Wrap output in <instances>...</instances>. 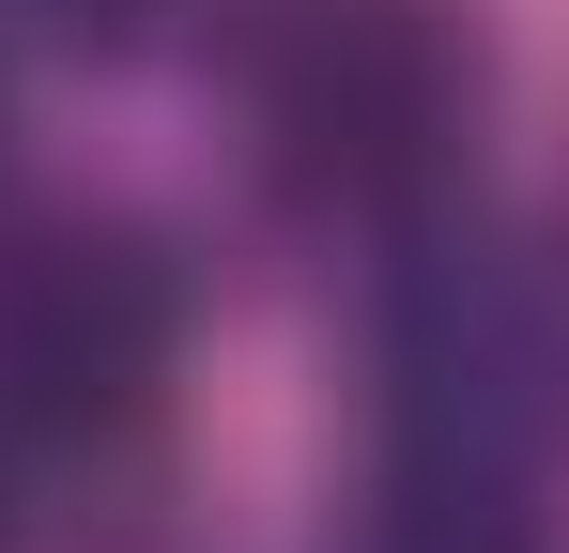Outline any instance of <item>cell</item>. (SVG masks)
<instances>
[{
	"instance_id": "1",
	"label": "cell",
	"mask_w": 569,
	"mask_h": 553,
	"mask_svg": "<svg viewBox=\"0 0 569 553\" xmlns=\"http://www.w3.org/2000/svg\"><path fill=\"white\" fill-rule=\"evenodd\" d=\"M370 431H385V492L539 507V476L569 461V276L447 215L385 231Z\"/></svg>"
},
{
	"instance_id": "2",
	"label": "cell",
	"mask_w": 569,
	"mask_h": 553,
	"mask_svg": "<svg viewBox=\"0 0 569 553\" xmlns=\"http://www.w3.org/2000/svg\"><path fill=\"white\" fill-rule=\"evenodd\" d=\"M247 92H262V170L292 215L370 231V247L447 215L462 123H477V62L447 0H278Z\"/></svg>"
},
{
	"instance_id": "5",
	"label": "cell",
	"mask_w": 569,
	"mask_h": 553,
	"mask_svg": "<svg viewBox=\"0 0 569 553\" xmlns=\"http://www.w3.org/2000/svg\"><path fill=\"white\" fill-rule=\"evenodd\" d=\"M16 492H31V446L0 431V539H16Z\"/></svg>"
},
{
	"instance_id": "4",
	"label": "cell",
	"mask_w": 569,
	"mask_h": 553,
	"mask_svg": "<svg viewBox=\"0 0 569 553\" xmlns=\"http://www.w3.org/2000/svg\"><path fill=\"white\" fill-rule=\"evenodd\" d=\"M170 0H0V31H31V47H139Z\"/></svg>"
},
{
	"instance_id": "3",
	"label": "cell",
	"mask_w": 569,
	"mask_h": 553,
	"mask_svg": "<svg viewBox=\"0 0 569 553\" xmlns=\"http://www.w3.org/2000/svg\"><path fill=\"white\" fill-rule=\"evenodd\" d=\"M186 354V276L139 231H0V431L31 461L154 415Z\"/></svg>"
}]
</instances>
